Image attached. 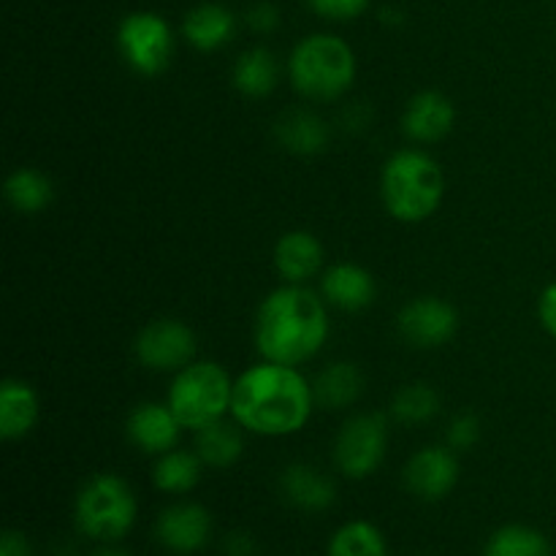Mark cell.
I'll return each instance as SVG.
<instances>
[{"label": "cell", "instance_id": "6da1fadb", "mask_svg": "<svg viewBox=\"0 0 556 556\" xmlns=\"http://www.w3.org/2000/svg\"><path fill=\"white\" fill-rule=\"evenodd\" d=\"M313 407V386L296 367L266 362L233 380L231 416L248 432L286 438L309 421Z\"/></svg>", "mask_w": 556, "mask_h": 556}, {"label": "cell", "instance_id": "7a4b0ae2", "mask_svg": "<svg viewBox=\"0 0 556 556\" xmlns=\"http://www.w3.org/2000/svg\"><path fill=\"white\" fill-rule=\"evenodd\" d=\"M329 315L318 293L288 282L264 299L255 318V345L266 362L299 367L324 348Z\"/></svg>", "mask_w": 556, "mask_h": 556}, {"label": "cell", "instance_id": "3957f363", "mask_svg": "<svg viewBox=\"0 0 556 556\" xmlns=\"http://www.w3.org/2000/svg\"><path fill=\"white\" fill-rule=\"evenodd\" d=\"M380 195L391 217L402 223H421L440 210L445 195L443 168L434 157L418 150L391 155L380 177Z\"/></svg>", "mask_w": 556, "mask_h": 556}, {"label": "cell", "instance_id": "277c9868", "mask_svg": "<svg viewBox=\"0 0 556 556\" xmlns=\"http://www.w3.org/2000/svg\"><path fill=\"white\" fill-rule=\"evenodd\" d=\"M288 76L309 101H334L356 79V54L340 36L315 33L293 47Z\"/></svg>", "mask_w": 556, "mask_h": 556}, {"label": "cell", "instance_id": "5b68a950", "mask_svg": "<svg viewBox=\"0 0 556 556\" xmlns=\"http://www.w3.org/2000/svg\"><path fill=\"white\" fill-rule=\"evenodd\" d=\"M139 505L128 483L114 472H98L79 489L74 521L81 535L98 543H117L134 530Z\"/></svg>", "mask_w": 556, "mask_h": 556}, {"label": "cell", "instance_id": "8992f818", "mask_svg": "<svg viewBox=\"0 0 556 556\" xmlns=\"http://www.w3.org/2000/svg\"><path fill=\"white\" fill-rule=\"evenodd\" d=\"M231 400L233 380L220 364L212 362H190L188 367L179 369L168 389V407L179 418V424L193 432L231 413Z\"/></svg>", "mask_w": 556, "mask_h": 556}, {"label": "cell", "instance_id": "52a82bcc", "mask_svg": "<svg viewBox=\"0 0 556 556\" xmlns=\"http://www.w3.org/2000/svg\"><path fill=\"white\" fill-rule=\"evenodd\" d=\"M117 47L125 63L141 76H157L168 68L174 36L168 22L155 11H134L117 27Z\"/></svg>", "mask_w": 556, "mask_h": 556}, {"label": "cell", "instance_id": "ba28073f", "mask_svg": "<svg viewBox=\"0 0 556 556\" xmlns=\"http://www.w3.org/2000/svg\"><path fill=\"white\" fill-rule=\"evenodd\" d=\"M389 445V424L380 413H362L353 416L340 429L334 443V462L342 476L362 481L369 478L386 459Z\"/></svg>", "mask_w": 556, "mask_h": 556}, {"label": "cell", "instance_id": "9c48e42d", "mask_svg": "<svg viewBox=\"0 0 556 556\" xmlns=\"http://www.w3.org/2000/svg\"><path fill=\"white\" fill-rule=\"evenodd\" d=\"M136 356L147 369L155 372H179L195 356V334L182 320H152L136 337Z\"/></svg>", "mask_w": 556, "mask_h": 556}, {"label": "cell", "instance_id": "30bf717a", "mask_svg": "<svg viewBox=\"0 0 556 556\" xmlns=\"http://www.w3.org/2000/svg\"><path fill=\"white\" fill-rule=\"evenodd\" d=\"M407 492L416 494L424 503H438V500L448 497L454 486L459 483V459L456 451L448 445H429L413 454L407 459L405 472Z\"/></svg>", "mask_w": 556, "mask_h": 556}, {"label": "cell", "instance_id": "8fae6325", "mask_svg": "<svg viewBox=\"0 0 556 556\" xmlns=\"http://www.w3.org/2000/svg\"><path fill=\"white\" fill-rule=\"evenodd\" d=\"M400 334L402 340L410 342L413 348H440L456 334L459 329V315L445 299L421 296L405 304L400 313Z\"/></svg>", "mask_w": 556, "mask_h": 556}, {"label": "cell", "instance_id": "7c38bea8", "mask_svg": "<svg viewBox=\"0 0 556 556\" xmlns=\"http://www.w3.org/2000/svg\"><path fill=\"white\" fill-rule=\"evenodd\" d=\"M155 538L168 554L193 556L212 538V514L199 503L168 505L155 521Z\"/></svg>", "mask_w": 556, "mask_h": 556}, {"label": "cell", "instance_id": "4fadbf2b", "mask_svg": "<svg viewBox=\"0 0 556 556\" xmlns=\"http://www.w3.org/2000/svg\"><path fill=\"white\" fill-rule=\"evenodd\" d=\"M456 123V109L448 96L440 90H424L416 98H410L405 114H402V130L407 139L421 141H440L445 134H451Z\"/></svg>", "mask_w": 556, "mask_h": 556}, {"label": "cell", "instance_id": "5bb4252c", "mask_svg": "<svg viewBox=\"0 0 556 556\" xmlns=\"http://www.w3.org/2000/svg\"><path fill=\"white\" fill-rule=\"evenodd\" d=\"M179 429H185L179 424V418L174 416V410L166 405H157V402H144V405L136 407L128 416V438L134 440L136 448H141L144 454L161 456L166 451H172L179 440Z\"/></svg>", "mask_w": 556, "mask_h": 556}, {"label": "cell", "instance_id": "9a60e30c", "mask_svg": "<svg viewBox=\"0 0 556 556\" xmlns=\"http://www.w3.org/2000/svg\"><path fill=\"white\" fill-rule=\"evenodd\" d=\"M280 489L282 497L293 505L296 510L304 514H324L334 505L337 500V486L324 470L313 465H288L280 476Z\"/></svg>", "mask_w": 556, "mask_h": 556}, {"label": "cell", "instance_id": "2e32d148", "mask_svg": "<svg viewBox=\"0 0 556 556\" xmlns=\"http://www.w3.org/2000/svg\"><path fill=\"white\" fill-rule=\"evenodd\" d=\"M320 293L324 302L345 313H358L375 302V277L358 264H334L320 277Z\"/></svg>", "mask_w": 556, "mask_h": 556}, {"label": "cell", "instance_id": "e0dca14e", "mask_svg": "<svg viewBox=\"0 0 556 556\" xmlns=\"http://www.w3.org/2000/svg\"><path fill=\"white\" fill-rule=\"evenodd\" d=\"M324 266V244L309 231H288L275 244V269L293 286L315 277Z\"/></svg>", "mask_w": 556, "mask_h": 556}, {"label": "cell", "instance_id": "ac0fdd59", "mask_svg": "<svg viewBox=\"0 0 556 556\" xmlns=\"http://www.w3.org/2000/svg\"><path fill=\"white\" fill-rule=\"evenodd\" d=\"M182 33L188 43L199 52H215L226 47L237 33V16L223 3H201L188 11L182 22Z\"/></svg>", "mask_w": 556, "mask_h": 556}, {"label": "cell", "instance_id": "d6986e66", "mask_svg": "<svg viewBox=\"0 0 556 556\" xmlns=\"http://www.w3.org/2000/svg\"><path fill=\"white\" fill-rule=\"evenodd\" d=\"M41 416L38 394L25 380H5L0 389V438L22 440L33 432Z\"/></svg>", "mask_w": 556, "mask_h": 556}, {"label": "cell", "instance_id": "ffe728a7", "mask_svg": "<svg viewBox=\"0 0 556 556\" xmlns=\"http://www.w3.org/2000/svg\"><path fill=\"white\" fill-rule=\"evenodd\" d=\"M275 136L282 144V150L302 157L320 155L326 144H329V128L309 109H291V112L282 114L275 125Z\"/></svg>", "mask_w": 556, "mask_h": 556}, {"label": "cell", "instance_id": "44dd1931", "mask_svg": "<svg viewBox=\"0 0 556 556\" xmlns=\"http://www.w3.org/2000/svg\"><path fill=\"white\" fill-rule=\"evenodd\" d=\"M364 391V375L356 364L351 362H334L326 369H320V375L313 383L315 405L326 407V410H342V407H351L353 402L362 396Z\"/></svg>", "mask_w": 556, "mask_h": 556}, {"label": "cell", "instance_id": "7402d4cb", "mask_svg": "<svg viewBox=\"0 0 556 556\" xmlns=\"http://www.w3.org/2000/svg\"><path fill=\"white\" fill-rule=\"evenodd\" d=\"M277 60L269 49L253 47L244 54H239L237 65H233V87L248 98H264L277 87Z\"/></svg>", "mask_w": 556, "mask_h": 556}, {"label": "cell", "instance_id": "603a6c76", "mask_svg": "<svg viewBox=\"0 0 556 556\" xmlns=\"http://www.w3.org/2000/svg\"><path fill=\"white\" fill-rule=\"evenodd\" d=\"M242 451H244L242 432H239L233 424L223 421V418L195 432V454H199V459L204 462L206 467H217V470H223V467L237 465Z\"/></svg>", "mask_w": 556, "mask_h": 556}, {"label": "cell", "instance_id": "cb8c5ba5", "mask_svg": "<svg viewBox=\"0 0 556 556\" xmlns=\"http://www.w3.org/2000/svg\"><path fill=\"white\" fill-rule=\"evenodd\" d=\"M52 182L38 168H16L9 179H5V199L22 215H38L52 204Z\"/></svg>", "mask_w": 556, "mask_h": 556}, {"label": "cell", "instance_id": "d4e9b609", "mask_svg": "<svg viewBox=\"0 0 556 556\" xmlns=\"http://www.w3.org/2000/svg\"><path fill=\"white\" fill-rule=\"evenodd\" d=\"M201 467H204V462L199 459V454L172 448L157 456L152 481H155V486L161 492L185 494L190 489H195V483L201 481Z\"/></svg>", "mask_w": 556, "mask_h": 556}, {"label": "cell", "instance_id": "484cf974", "mask_svg": "<svg viewBox=\"0 0 556 556\" xmlns=\"http://www.w3.org/2000/svg\"><path fill=\"white\" fill-rule=\"evenodd\" d=\"M326 556H389V543L372 521H348L331 535Z\"/></svg>", "mask_w": 556, "mask_h": 556}, {"label": "cell", "instance_id": "4316f807", "mask_svg": "<svg viewBox=\"0 0 556 556\" xmlns=\"http://www.w3.org/2000/svg\"><path fill=\"white\" fill-rule=\"evenodd\" d=\"M483 556H554V548L535 527L505 525L489 538Z\"/></svg>", "mask_w": 556, "mask_h": 556}, {"label": "cell", "instance_id": "83f0119b", "mask_svg": "<svg viewBox=\"0 0 556 556\" xmlns=\"http://www.w3.org/2000/svg\"><path fill=\"white\" fill-rule=\"evenodd\" d=\"M438 410L440 396L427 383L405 386V389L396 391L394 402H391V413L400 424H427L429 418L438 416Z\"/></svg>", "mask_w": 556, "mask_h": 556}, {"label": "cell", "instance_id": "f1b7e54d", "mask_svg": "<svg viewBox=\"0 0 556 556\" xmlns=\"http://www.w3.org/2000/svg\"><path fill=\"white\" fill-rule=\"evenodd\" d=\"M307 3L315 14L334 22L356 20V16H362L369 9V0H307Z\"/></svg>", "mask_w": 556, "mask_h": 556}, {"label": "cell", "instance_id": "f546056e", "mask_svg": "<svg viewBox=\"0 0 556 556\" xmlns=\"http://www.w3.org/2000/svg\"><path fill=\"white\" fill-rule=\"evenodd\" d=\"M448 448H454L456 454L459 451H470L472 445L478 443V438H481V424H478L476 416H470V413H465V416H456L454 421L448 424Z\"/></svg>", "mask_w": 556, "mask_h": 556}, {"label": "cell", "instance_id": "4dcf8cb0", "mask_svg": "<svg viewBox=\"0 0 556 556\" xmlns=\"http://www.w3.org/2000/svg\"><path fill=\"white\" fill-rule=\"evenodd\" d=\"M248 25L253 27L255 33H271L277 25H280V11L271 3H258L248 11Z\"/></svg>", "mask_w": 556, "mask_h": 556}, {"label": "cell", "instance_id": "1f68e13d", "mask_svg": "<svg viewBox=\"0 0 556 556\" xmlns=\"http://www.w3.org/2000/svg\"><path fill=\"white\" fill-rule=\"evenodd\" d=\"M223 556H261L258 543L248 532H231L223 543Z\"/></svg>", "mask_w": 556, "mask_h": 556}, {"label": "cell", "instance_id": "d6a6232c", "mask_svg": "<svg viewBox=\"0 0 556 556\" xmlns=\"http://www.w3.org/2000/svg\"><path fill=\"white\" fill-rule=\"evenodd\" d=\"M0 556H33V546L25 532L5 530L0 538Z\"/></svg>", "mask_w": 556, "mask_h": 556}, {"label": "cell", "instance_id": "836d02e7", "mask_svg": "<svg viewBox=\"0 0 556 556\" xmlns=\"http://www.w3.org/2000/svg\"><path fill=\"white\" fill-rule=\"evenodd\" d=\"M538 313H541L543 329H546L556 340V282H552V286L543 291L541 304H538Z\"/></svg>", "mask_w": 556, "mask_h": 556}, {"label": "cell", "instance_id": "e575fe53", "mask_svg": "<svg viewBox=\"0 0 556 556\" xmlns=\"http://www.w3.org/2000/svg\"><path fill=\"white\" fill-rule=\"evenodd\" d=\"M92 556H134V554L123 552V548H114L112 543H106V546H103V548H98V552L92 554Z\"/></svg>", "mask_w": 556, "mask_h": 556}]
</instances>
